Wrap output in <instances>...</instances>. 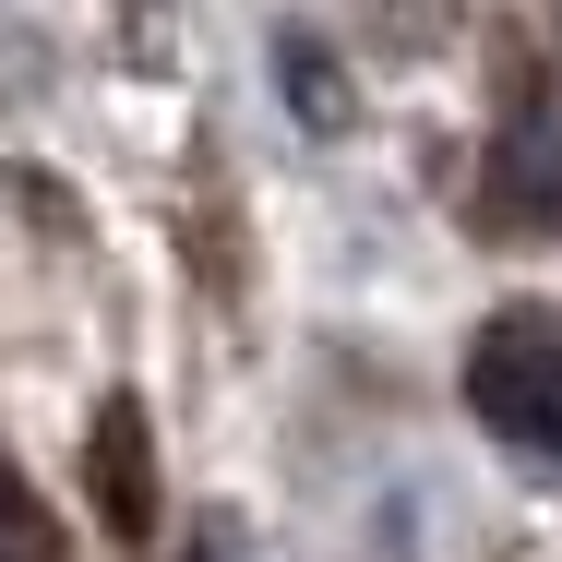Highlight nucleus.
Returning <instances> with one entry per match:
<instances>
[{"label":"nucleus","instance_id":"nucleus-3","mask_svg":"<svg viewBox=\"0 0 562 562\" xmlns=\"http://www.w3.org/2000/svg\"><path fill=\"white\" fill-rule=\"evenodd\" d=\"M0 562H60V515L36 503L24 467H0Z\"/></svg>","mask_w":562,"mask_h":562},{"label":"nucleus","instance_id":"nucleus-2","mask_svg":"<svg viewBox=\"0 0 562 562\" xmlns=\"http://www.w3.org/2000/svg\"><path fill=\"white\" fill-rule=\"evenodd\" d=\"M144 407L120 395V407H97V491H109V527L120 539H144Z\"/></svg>","mask_w":562,"mask_h":562},{"label":"nucleus","instance_id":"nucleus-4","mask_svg":"<svg viewBox=\"0 0 562 562\" xmlns=\"http://www.w3.org/2000/svg\"><path fill=\"white\" fill-rule=\"evenodd\" d=\"M192 562H227V527H204V539H192Z\"/></svg>","mask_w":562,"mask_h":562},{"label":"nucleus","instance_id":"nucleus-1","mask_svg":"<svg viewBox=\"0 0 562 562\" xmlns=\"http://www.w3.org/2000/svg\"><path fill=\"white\" fill-rule=\"evenodd\" d=\"M467 407L491 443L562 467V312H491L467 347Z\"/></svg>","mask_w":562,"mask_h":562}]
</instances>
